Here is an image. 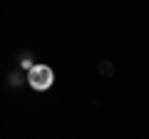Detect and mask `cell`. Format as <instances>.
<instances>
[{"instance_id":"6da1fadb","label":"cell","mask_w":149,"mask_h":139,"mask_svg":"<svg viewBox=\"0 0 149 139\" xmlns=\"http://www.w3.org/2000/svg\"><path fill=\"white\" fill-rule=\"evenodd\" d=\"M52 80H55V75L47 65H32L30 72H27V82H30L32 90H47L52 85Z\"/></svg>"}]
</instances>
